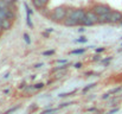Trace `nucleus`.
I'll return each instance as SVG.
<instances>
[{
	"label": "nucleus",
	"mask_w": 122,
	"mask_h": 114,
	"mask_svg": "<svg viewBox=\"0 0 122 114\" xmlns=\"http://www.w3.org/2000/svg\"><path fill=\"white\" fill-rule=\"evenodd\" d=\"M68 11H69V10H66L64 6H58V7L53 8V11L51 12L50 19L53 20V22H57V23L63 22V20L68 17Z\"/></svg>",
	"instance_id": "f257e3e1"
},
{
	"label": "nucleus",
	"mask_w": 122,
	"mask_h": 114,
	"mask_svg": "<svg viewBox=\"0 0 122 114\" xmlns=\"http://www.w3.org/2000/svg\"><path fill=\"white\" fill-rule=\"evenodd\" d=\"M85 14H86V12L84 10H82V8H75V10L68 11V16L71 17V18H74V19H76V20H78L80 22V25H81L82 19L85 17Z\"/></svg>",
	"instance_id": "f03ea898"
},
{
	"label": "nucleus",
	"mask_w": 122,
	"mask_h": 114,
	"mask_svg": "<svg viewBox=\"0 0 122 114\" xmlns=\"http://www.w3.org/2000/svg\"><path fill=\"white\" fill-rule=\"evenodd\" d=\"M92 11H94V12L100 17V16H102V14H106V13L110 12L112 10H110V7H109L108 5L98 4V5H96V6H94V7H92Z\"/></svg>",
	"instance_id": "7ed1b4c3"
},
{
	"label": "nucleus",
	"mask_w": 122,
	"mask_h": 114,
	"mask_svg": "<svg viewBox=\"0 0 122 114\" xmlns=\"http://www.w3.org/2000/svg\"><path fill=\"white\" fill-rule=\"evenodd\" d=\"M122 20V13L119 11H113L112 10V16H110V24H117L121 23Z\"/></svg>",
	"instance_id": "20e7f679"
},
{
	"label": "nucleus",
	"mask_w": 122,
	"mask_h": 114,
	"mask_svg": "<svg viewBox=\"0 0 122 114\" xmlns=\"http://www.w3.org/2000/svg\"><path fill=\"white\" fill-rule=\"evenodd\" d=\"M63 24H64L65 26H69V27H70V26H77V25H80V22L68 16V17L63 20Z\"/></svg>",
	"instance_id": "39448f33"
},
{
	"label": "nucleus",
	"mask_w": 122,
	"mask_h": 114,
	"mask_svg": "<svg viewBox=\"0 0 122 114\" xmlns=\"http://www.w3.org/2000/svg\"><path fill=\"white\" fill-rule=\"evenodd\" d=\"M85 16H86L91 22H94V24H98V22H100V17H98L92 10H91V11H88Z\"/></svg>",
	"instance_id": "423d86ee"
},
{
	"label": "nucleus",
	"mask_w": 122,
	"mask_h": 114,
	"mask_svg": "<svg viewBox=\"0 0 122 114\" xmlns=\"http://www.w3.org/2000/svg\"><path fill=\"white\" fill-rule=\"evenodd\" d=\"M110 16H112V11L106 13V14H102L100 16V22L98 24H107V23H110Z\"/></svg>",
	"instance_id": "0eeeda50"
},
{
	"label": "nucleus",
	"mask_w": 122,
	"mask_h": 114,
	"mask_svg": "<svg viewBox=\"0 0 122 114\" xmlns=\"http://www.w3.org/2000/svg\"><path fill=\"white\" fill-rule=\"evenodd\" d=\"M12 19H10V18H5L4 19V22H2V24H1V27H2V31H7V30H10L11 27H12Z\"/></svg>",
	"instance_id": "6e6552de"
},
{
	"label": "nucleus",
	"mask_w": 122,
	"mask_h": 114,
	"mask_svg": "<svg viewBox=\"0 0 122 114\" xmlns=\"http://www.w3.org/2000/svg\"><path fill=\"white\" fill-rule=\"evenodd\" d=\"M92 25H95L94 24V22H91L86 16L82 19V22H81V26H92Z\"/></svg>",
	"instance_id": "1a4fd4ad"
},
{
	"label": "nucleus",
	"mask_w": 122,
	"mask_h": 114,
	"mask_svg": "<svg viewBox=\"0 0 122 114\" xmlns=\"http://www.w3.org/2000/svg\"><path fill=\"white\" fill-rule=\"evenodd\" d=\"M32 4H33V6H35L37 10H39V11L45 8V6L43 5V2H41V0H32Z\"/></svg>",
	"instance_id": "9d476101"
},
{
	"label": "nucleus",
	"mask_w": 122,
	"mask_h": 114,
	"mask_svg": "<svg viewBox=\"0 0 122 114\" xmlns=\"http://www.w3.org/2000/svg\"><path fill=\"white\" fill-rule=\"evenodd\" d=\"M84 52H85V49H76V50L70 51L71 55H82V54H84Z\"/></svg>",
	"instance_id": "9b49d317"
},
{
	"label": "nucleus",
	"mask_w": 122,
	"mask_h": 114,
	"mask_svg": "<svg viewBox=\"0 0 122 114\" xmlns=\"http://www.w3.org/2000/svg\"><path fill=\"white\" fill-rule=\"evenodd\" d=\"M11 5L12 4H8L4 0H0V8H11Z\"/></svg>",
	"instance_id": "f8f14e48"
},
{
	"label": "nucleus",
	"mask_w": 122,
	"mask_h": 114,
	"mask_svg": "<svg viewBox=\"0 0 122 114\" xmlns=\"http://www.w3.org/2000/svg\"><path fill=\"white\" fill-rule=\"evenodd\" d=\"M68 67H69V64H68V63H65L64 65H61V67H57V68H55L52 71H53V73H56V71H58V70H65Z\"/></svg>",
	"instance_id": "ddd939ff"
},
{
	"label": "nucleus",
	"mask_w": 122,
	"mask_h": 114,
	"mask_svg": "<svg viewBox=\"0 0 122 114\" xmlns=\"http://www.w3.org/2000/svg\"><path fill=\"white\" fill-rule=\"evenodd\" d=\"M95 86H96V83H90V84H88V86H86V87H84V88H83V90H82V92H83V93H84V94H85V93H86V92H88V90H90V89H91V88H94V87H95Z\"/></svg>",
	"instance_id": "4468645a"
},
{
	"label": "nucleus",
	"mask_w": 122,
	"mask_h": 114,
	"mask_svg": "<svg viewBox=\"0 0 122 114\" xmlns=\"http://www.w3.org/2000/svg\"><path fill=\"white\" fill-rule=\"evenodd\" d=\"M26 22H27V25L32 29V27H33V24H32V22H31V14H29V13H26Z\"/></svg>",
	"instance_id": "2eb2a0df"
},
{
	"label": "nucleus",
	"mask_w": 122,
	"mask_h": 114,
	"mask_svg": "<svg viewBox=\"0 0 122 114\" xmlns=\"http://www.w3.org/2000/svg\"><path fill=\"white\" fill-rule=\"evenodd\" d=\"M77 92V89H74L72 92H70V93H63V94H59L58 96L59 98H64V96H69V95H72V94H75Z\"/></svg>",
	"instance_id": "dca6fc26"
},
{
	"label": "nucleus",
	"mask_w": 122,
	"mask_h": 114,
	"mask_svg": "<svg viewBox=\"0 0 122 114\" xmlns=\"http://www.w3.org/2000/svg\"><path fill=\"white\" fill-rule=\"evenodd\" d=\"M56 111H57L56 108H49V109H46V111L41 112V114H50V113H53V112H56Z\"/></svg>",
	"instance_id": "f3484780"
},
{
	"label": "nucleus",
	"mask_w": 122,
	"mask_h": 114,
	"mask_svg": "<svg viewBox=\"0 0 122 114\" xmlns=\"http://www.w3.org/2000/svg\"><path fill=\"white\" fill-rule=\"evenodd\" d=\"M44 86H45V84H44L43 82H39V83H36V84H35V88H36V90H37V89H41V88H44Z\"/></svg>",
	"instance_id": "a211bd4d"
},
{
	"label": "nucleus",
	"mask_w": 122,
	"mask_h": 114,
	"mask_svg": "<svg viewBox=\"0 0 122 114\" xmlns=\"http://www.w3.org/2000/svg\"><path fill=\"white\" fill-rule=\"evenodd\" d=\"M121 90H122V87H117V88H115V89L110 90L109 93H110V94H116V93H119V92H121Z\"/></svg>",
	"instance_id": "6ab92c4d"
},
{
	"label": "nucleus",
	"mask_w": 122,
	"mask_h": 114,
	"mask_svg": "<svg viewBox=\"0 0 122 114\" xmlns=\"http://www.w3.org/2000/svg\"><path fill=\"white\" fill-rule=\"evenodd\" d=\"M75 42H76V43H86L88 39H86L85 37H81V38H78V39H76Z\"/></svg>",
	"instance_id": "aec40b11"
},
{
	"label": "nucleus",
	"mask_w": 122,
	"mask_h": 114,
	"mask_svg": "<svg viewBox=\"0 0 122 114\" xmlns=\"http://www.w3.org/2000/svg\"><path fill=\"white\" fill-rule=\"evenodd\" d=\"M55 54V50H49V51H44L43 55L44 56H50V55H53Z\"/></svg>",
	"instance_id": "412c9836"
},
{
	"label": "nucleus",
	"mask_w": 122,
	"mask_h": 114,
	"mask_svg": "<svg viewBox=\"0 0 122 114\" xmlns=\"http://www.w3.org/2000/svg\"><path fill=\"white\" fill-rule=\"evenodd\" d=\"M18 108H19V106H15L14 108H11V109H8L7 112H5V114H10V113H13V112H14V111H17Z\"/></svg>",
	"instance_id": "4be33fe9"
},
{
	"label": "nucleus",
	"mask_w": 122,
	"mask_h": 114,
	"mask_svg": "<svg viewBox=\"0 0 122 114\" xmlns=\"http://www.w3.org/2000/svg\"><path fill=\"white\" fill-rule=\"evenodd\" d=\"M24 39H25V42H26L27 44H30V43H31V40H30V36H29L27 33H24Z\"/></svg>",
	"instance_id": "5701e85b"
},
{
	"label": "nucleus",
	"mask_w": 122,
	"mask_h": 114,
	"mask_svg": "<svg viewBox=\"0 0 122 114\" xmlns=\"http://www.w3.org/2000/svg\"><path fill=\"white\" fill-rule=\"evenodd\" d=\"M119 109H120V108H114V109H112L110 112H108L107 114H115V113H117V112H119Z\"/></svg>",
	"instance_id": "b1692460"
},
{
	"label": "nucleus",
	"mask_w": 122,
	"mask_h": 114,
	"mask_svg": "<svg viewBox=\"0 0 122 114\" xmlns=\"http://www.w3.org/2000/svg\"><path fill=\"white\" fill-rule=\"evenodd\" d=\"M104 50H106V48H100V49H96L95 51H96V54H100V52H102Z\"/></svg>",
	"instance_id": "393cba45"
},
{
	"label": "nucleus",
	"mask_w": 122,
	"mask_h": 114,
	"mask_svg": "<svg viewBox=\"0 0 122 114\" xmlns=\"http://www.w3.org/2000/svg\"><path fill=\"white\" fill-rule=\"evenodd\" d=\"M110 95H112L110 93H106V94H104V95L102 96V99H103V100H106V99H108V98H109Z\"/></svg>",
	"instance_id": "a878e982"
},
{
	"label": "nucleus",
	"mask_w": 122,
	"mask_h": 114,
	"mask_svg": "<svg viewBox=\"0 0 122 114\" xmlns=\"http://www.w3.org/2000/svg\"><path fill=\"white\" fill-rule=\"evenodd\" d=\"M57 63H59V64H62V63H68V61H66V60H58Z\"/></svg>",
	"instance_id": "bb28decb"
},
{
	"label": "nucleus",
	"mask_w": 122,
	"mask_h": 114,
	"mask_svg": "<svg viewBox=\"0 0 122 114\" xmlns=\"http://www.w3.org/2000/svg\"><path fill=\"white\" fill-rule=\"evenodd\" d=\"M69 105H71L70 102H65V103H62L61 106H59V108H62V107H66V106H69Z\"/></svg>",
	"instance_id": "cd10ccee"
},
{
	"label": "nucleus",
	"mask_w": 122,
	"mask_h": 114,
	"mask_svg": "<svg viewBox=\"0 0 122 114\" xmlns=\"http://www.w3.org/2000/svg\"><path fill=\"white\" fill-rule=\"evenodd\" d=\"M75 68H76V69H80V68H82V63H76V64H75Z\"/></svg>",
	"instance_id": "c85d7f7f"
},
{
	"label": "nucleus",
	"mask_w": 122,
	"mask_h": 114,
	"mask_svg": "<svg viewBox=\"0 0 122 114\" xmlns=\"http://www.w3.org/2000/svg\"><path fill=\"white\" fill-rule=\"evenodd\" d=\"M41 2H43V5H44L45 7H46V5L49 4V0H41Z\"/></svg>",
	"instance_id": "c756f323"
},
{
	"label": "nucleus",
	"mask_w": 122,
	"mask_h": 114,
	"mask_svg": "<svg viewBox=\"0 0 122 114\" xmlns=\"http://www.w3.org/2000/svg\"><path fill=\"white\" fill-rule=\"evenodd\" d=\"M110 60H112V57H108V58H106V60H103L102 62H103V63H107V62H109Z\"/></svg>",
	"instance_id": "7c9ffc66"
},
{
	"label": "nucleus",
	"mask_w": 122,
	"mask_h": 114,
	"mask_svg": "<svg viewBox=\"0 0 122 114\" xmlns=\"http://www.w3.org/2000/svg\"><path fill=\"white\" fill-rule=\"evenodd\" d=\"M4 1H6V2H8V4H13L15 0H4Z\"/></svg>",
	"instance_id": "2f4dec72"
},
{
	"label": "nucleus",
	"mask_w": 122,
	"mask_h": 114,
	"mask_svg": "<svg viewBox=\"0 0 122 114\" xmlns=\"http://www.w3.org/2000/svg\"><path fill=\"white\" fill-rule=\"evenodd\" d=\"M94 61H100V56H95L94 57Z\"/></svg>",
	"instance_id": "473e14b6"
},
{
	"label": "nucleus",
	"mask_w": 122,
	"mask_h": 114,
	"mask_svg": "<svg viewBox=\"0 0 122 114\" xmlns=\"http://www.w3.org/2000/svg\"><path fill=\"white\" fill-rule=\"evenodd\" d=\"M41 65H43V63H41V64H36L35 68H39V67H41Z\"/></svg>",
	"instance_id": "72a5a7b5"
},
{
	"label": "nucleus",
	"mask_w": 122,
	"mask_h": 114,
	"mask_svg": "<svg viewBox=\"0 0 122 114\" xmlns=\"http://www.w3.org/2000/svg\"><path fill=\"white\" fill-rule=\"evenodd\" d=\"M8 76H10V74H8V73H7V74H5V76H4V78H7V77H8Z\"/></svg>",
	"instance_id": "f704fd0d"
},
{
	"label": "nucleus",
	"mask_w": 122,
	"mask_h": 114,
	"mask_svg": "<svg viewBox=\"0 0 122 114\" xmlns=\"http://www.w3.org/2000/svg\"><path fill=\"white\" fill-rule=\"evenodd\" d=\"M119 51H120V52H122V48H121V49H120V50H119Z\"/></svg>",
	"instance_id": "c9c22d12"
},
{
	"label": "nucleus",
	"mask_w": 122,
	"mask_h": 114,
	"mask_svg": "<svg viewBox=\"0 0 122 114\" xmlns=\"http://www.w3.org/2000/svg\"><path fill=\"white\" fill-rule=\"evenodd\" d=\"M0 35H1V31H0Z\"/></svg>",
	"instance_id": "e433bc0d"
},
{
	"label": "nucleus",
	"mask_w": 122,
	"mask_h": 114,
	"mask_svg": "<svg viewBox=\"0 0 122 114\" xmlns=\"http://www.w3.org/2000/svg\"><path fill=\"white\" fill-rule=\"evenodd\" d=\"M121 24H122V20H121Z\"/></svg>",
	"instance_id": "4c0bfd02"
},
{
	"label": "nucleus",
	"mask_w": 122,
	"mask_h": 114,
	"mask_svg": "<svg viewBox=\"0 0 122 114\" xmlns=\"http://www.w3.org/2000/svg\"><path fill=\"white\" fill-rule=\"evenodd\" d=\"M121 39H122V37H121Z\"/></svg>",
	"instance_id": "58836bf2"
}]
</instances>
